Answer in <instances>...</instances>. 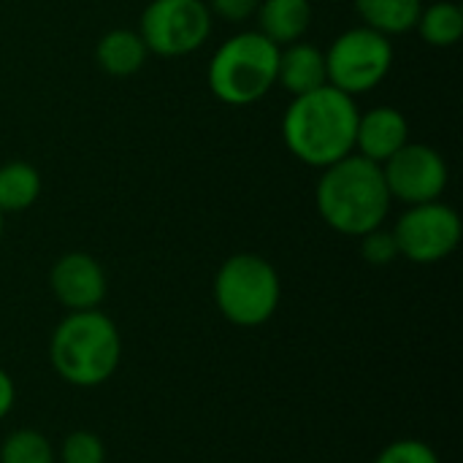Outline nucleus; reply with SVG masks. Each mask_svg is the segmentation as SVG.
Wrapping results in <instances>:
<instances>
[{
	"mask_svg": "<svg viewBox=\"0 0 463 463\" xmlns=\"http://www.w3.org/2000/svg\"><path fill=\"white\" fill-rule=\"evenodd\" d=\"M415 30L434 49H450V46H456L463 35L461 5L453 3V0H437L431 5H423Z\"/></svg>",
	"mask_w": 463,
	"mask_h": 463,
	"instance_id": "f3484780",
	"label": "nucleus"
},
{
	"mask_svg": "<svg viewBox=\"0 0 463 463\" xmlns=\"http://www.w3.org/2000/svg\"><path fill=\"white\" fill-rule=\"evenodd\" d=\"M255 19L258 33H263L277 46H288L304 41L312 24V0H260Z\"/></svg>",
	"mask_w": 463,
	"mask_h": 463,
	"instance_id": "ddd939ff",
	"label": "nucleus"
},
{
	"mask_svg": "<svg viewBox=\"0 0 463 463\" xmlns=\"http://www.w3.org/2000/svg\"><path fill=\"white\" fill-rule=\"evenodd\" d=\"M361 22L388 38L415 30L423 0H355Z\"/></svg>",
	"mask_w": 463,
	"mask_h": 463,
	"instance_id": "2eb2a0df",
	"label": "nucleus"
},
{
	"mask_svg": "<svg viewBox=\"0 0 463 463\" xmlns=\"http://www.w3.org/2000/svg\"><path fill=\"white\" fill-rule=\"evenodd\" d=\"M374 463H442L437 450L429 442L420 439H396L385 445Z\"/></svg>",
	"mask_w": 463,
	"mask_h": 463,
	"instance_id": "aec40b11",
	"label": "nucleus"
},
{
	"mask_svg": "<svg viewBox=\"0 0 463 463\" xmlns=\"http://www.w3.org/2000/svg\"><path fill=\"white\" fill-rule=\"evenodd\" d=\"M326 52L328 84L350 98L366 95L385 81L393 65V43L388 35L358 24L331 41Z\"/></svg>",
	"mask_w": 463,
	"mask_h": 463,
	"instance_id": "423d86ee",
	"label": "nucleus"
},
{
	"mask_svg": "<svg viewBox=\"0 0 463 463\" xmlns=\"http://www.w3.org/2000/svg\"><path fill=\"white\" fill-rule=\"evenodd\" d=\"M3 228H5V214L0 212V239H3Z\"/></svg>",
	"mask_w": 463,
	"mask_h": 463,
	"instance_id": "b1692460",
	"label": "nucleus"
},
{
	"mask_svg": "<svg viewBox=\"0 0 463 463\" xmlns=\"http://www.w3.org/2000/svg\"><path fill=\"white\" fill-rule=\"evenodd\" d=\"M0 463H57V453L41 431L16 429L0 442Z\"/></svg>",
	"mask_w": 463,
	"mask_h": 463,
	"instance_id": "a211bd4d",
	"label": "nucleus"
},
{
	"mask_svg": "<svg viewBox=\"0 0 463 463\" xmlns=\"http://www.w3.org/2000/svg\"><path fill=\"white\" fill-rule=\"evenodd\" d=\"M122 361V336L117 323L100 312H68L52 331L49 364L54 374L73 388H98L109 383Z\"/></svg>",
	"mask_w": 463,
	"mask_h": 463,
	"instance_id": "7ed1b4c3",
	"label": "nucleus"
},
{
	"mask_svg": "<svg viewBox=\"0 0 463 463\" xmlns=\"http://www.w3.org/2000/svg\"><path fill=\"white\" fill-rule=\"evenodd\" d=\"M14 404H16V385L11 380V374L5 369H0V420L11 415Z\"/></svg>",
	"mask_w": 463,
	"mask_h": 463,
	"instance_id": "5701e85b",
	"label": "nucleus"
},
{
	"mask_svg": "<svg viewBox=\"0 0 463 463\" xmlns=\"http://www.w3.org/2000/svg\"><path fill=\"white\" fill-rule=\"evenodd\" d=\"M277 84L293 98L326 87L328 84L326 52L320 46H315V43H307V41L279 46Z\"/></svg>",
	"mask_w": 463,
	"mask_h": 463,
	"instance_id": "f8f14e48",
	"label": "nucleus"
},
{
	"mask_svg": "<svg viewBox=\"0 0 463 463\" xmlns=\"http://www.w3.org/2000/svg\"><path fill=\"white\" fill-rule=\"evenodd\" d=\"M361 255L369 266H391L399 258V244L393 231H388L385 225L369 231L361 236Z\"/></svg>",
	"mask_w": 463,
	"mask_h": 463,
	"instance_id": "412c9836",
	"label": "nucleus"
},
{
	"mask_svg": "<svg viewBox=\"0 0 463 463\" xmlns=\"http://www.w3.org/2000/svg\"><path fill=\"white\" fill-rule=\"evenodd\" d=\"M146 57H149V49L144 38L138 35V30H130V27H114L103 33L95 43L98 68L117 79H128L138 73L146 65Z\"/></svg>",
	"mask_w": 463,
	"mask_h": 463,
	"instance_id": "4468645a",
	"label": "nucleus"
},
{
	"mask_svg": "<svg viewBox=\"0 0 463 463\" xmlns=\"http://www.w3.org/2000/svg\"><path fill=\"white\" fill-rule=\"evenodd\" d=\"M380 168H383L391 198L404 206L439 201L450 182V168L442 152L429 144H415V141H407Z\"/></svg>",
	"mask_w": 463,
	"mask_h": 463,
	"instance_id": "1a4fd4ad",
	"label": "nucleus"
},
{
	"mask_svg": "<svg viewBox=\"0 0 463 463\" xmlns=\"http://www.w3.org/2000/svg\"><path fill=\"white\" fill-rule=\"evenodd\" d=\"M410 141V122L393 106H374L358 114L355 155L383 165Z\"/></svg>",
	"mask_w": 463,
	"mask_h": 463,
	"instance_id": "9b49d317",
	"label": "nucleus"
},
{
	"mask_svg": "<svg viewBox=\"0 0 463 463\" xmlns=\"http://www.w3.org/2000/svg\"><path fill=\"white\" fill-rule=\"evenodd\" d=\"M43 182L35 165L24 160H11L0 165V212L19 214L41 198Z\"/></svg>",
	"mask_w": 463,
	"mask_h": 463,
	"instance_id": "dca6fc26",
	"label": "nucleus"
},
{
	"mask_svg": "<svg viewBox=\"0 0 463 463\" xmlns=\"http://www.w3.org/2000/svg\"><path fill=\"white\" fill-rule=\"evenodd\" d=\"M279 46L258 30L225 38L206 68L209 90L225 106H252L277 87Z\"/></svg>",
	"mask_w": 463,
	"mask_h": 463,
	"instance_id": "20e7f679",
	"label": "nucleus"
},
{
	"mask_svg": "<svg viewBox=\"0 0 463 463\" xmlns=\"http://www.w3.org/2000/svg\"><path fill=\"white\" fill-rule=\"evenodd\" d=\"M212 19H222L231 24H241L255 16L260 0H203Z\"/></svg>",
	"mask_w": 463,
	"mask_h": 463,
	"instance_id": "4be33fe9",
	"label": "nucleus"
},
{
	"mask_svg": "<svg viewBox=\"0 0 463 463\" xmlns=\"http://www.w3.org/2000/svg\"><path fill=\"white\" fill-rule=\"evenodd\" d=\"M358 114L355 98L326 84L290 100L282 114V141L304 165L326 168L355 152Z\"/></svg>",
	"mask_w": 463,
	"mask_h": 463,
	"instance_id": "f257e3e1",
	"label": "nucleus"
},
{
	"mask_svg": "<svg viewBox=\"0 0 463 463\" xmlns=\"http://www.w3.org/2000/svg\"><path fill=\"white\" fill-rule=\"evenodd\" d=\"M60 463H106V445L95 431H71L62 442H60Z\"/></svg>",
	"mask_w": 463,
	"mask_h": 463,
	"instance_id": "6ab92c4d",
	"label": "nucleus"
},
{
	"mask_svg": "<svg viewBox=\"0 0 463 463\" xmlns=\"http://www.w3.org/2000/svg\"><path fill=\"white\" fill-rule=\"evenodd\" d=\"M49 290L68 312L100 309L109 293V277L100 260L90 252L73 250L60 255L49 269Z\"/></svg>",
	"mask_w": 463,
	"mask_h": 463,
	"instance_id": "9d476101",
	"label": "nucleus"
},
{
	"mask_svg": "<svg viewBox=\"0 0 463 463\" xmlns=\"http://www.w3.org/2000/svg\"><path fill=\"white\" fill-rule=\"evenodd\" d=\"M212 296L217 312L239 328L266 326L282 301V279L271 260L255 252L225 258L214 274Z\"/></svg>",
	"mask_w": 463,
	"mask_h": 463,
	"instance_id": "39448f33",
	"label": "nucleus"
},
{
	"mask_svg": "<svg viewBox=\"0 0 463 463\" xmlns=\"http://www.w3.org/2000/svg\"><path fill=\"white\" fill-rule=\"evenodd\" d=\"M214 19L203 0H149L138 19V35L149 54L187 57L212 35Z\"/></svg>",
	"mask_w": 463,
	"mask_h": 463,
	"instance_id": "0eeeda50",
	"label": "nucleus"
},
{
	"mask_svg": "<svg viewBox=\"0 0 463 463\" xmlns=\"http://www.w3.org/2000/svg\"><path fill=\"white\" fill-rule=\"evenodd\" d=\"M315 206L331 231L361 239L364 233L385 225L393 198L388 193L383 168L353 152L320 168Z\"/></svg>",
	"mask_w": 463,
	"mask_h": 463,
	"instance_id": "f03ea898",
	"label": "nucleus"
},
{
	"mask_svg": "<svg viewBox=\"0 0 463 463\" xmlns=\"http://www.w3.org/2000/svg\"><path fill=\"white\" fill-rule=\"evenodd\" d=\"M391 231L399 244V258H407L410 263L431 266L450 258L458 250L463 225L458 212L439 198V201L407 206Z\"/></svg>",
	"mask_w": 463,
	"mask_h": 463,
	"instance_id": "6e6552de",
	"label": "nucleus"
}]
</instances>
